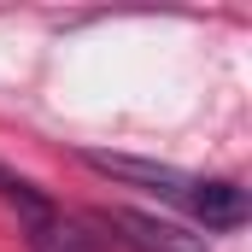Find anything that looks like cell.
Masks as SVG:
<instances>
[{"instance_id": "1", "label": "cell", "mask_w": 252, "mask_h": 252, "mask_svg": "<svg viewBox=\"0 0 252 252\" xmlns=\"http://www.w3.org/2000/svg\"><path fill=\"white\" fill-rule=\"evenodd\" d=\"M100 223H106V229H118V241H124L129 252H205V241L188 235L182 223H164V217L135 211V205H106V211H100Z\"/></svg>"}, {"instance_id": "2", "label": "cell", "mask_w": 252, "mask_h": 252, "mask_svg": "<svg viewBox=\"0 0 252 252\" xmlns=\"http://www.w3.org/2000/svg\"><path fill=\"white\" fill-rule=\"evenodd\" d=\"M82 164L88 170H100V176H112V182H141V188H158V193H188L193 176H182L176 164H158V158H129V153H82Z\"/></svg>"}, {"instance_id": "3", "label": "cell", "mask_w": 252, "mask_h": 252, "mask_svg": "<svg viewBox=\"0 0 252 252\" xmlns=\"http://www.w3.org/2000/svg\"><path fill=\"white\" fill-rule=\"evenodd\" d=\"M188 199L205 229H241L247 223V188L241 182H193Z\"/></svg>"}, {"instance_id": "4", "label": "cell", "mask_w": 252, "mask_h": 252, "mask_svg": "<svg viewBox=\"0 0 252 252\" xmlns=\"http://www.w3.org/2000/svg\"><path fill=\"white\" fill-rule=\"evenodd\" d=\"M0 199L6 205H18V217L30 223V229H47V223H59V211H53V199L35 188L30 176H18V170H6L0 164Z\"/></svg>"}, {"instance_id": "5", "label": "cell", "mask_w": 252, "mask_h": 252, "mask_svg": "<svg viewBox=\"0 0 252 252\" xmlns=\"http://www.w3.org/2000/svg\"><path fill=\"white\" fill-rule=\"evenodd\" d=\"M35 252H88V247H82V235H76V229L47 223V229H35Z\"/></svg>"}]
</instances>
